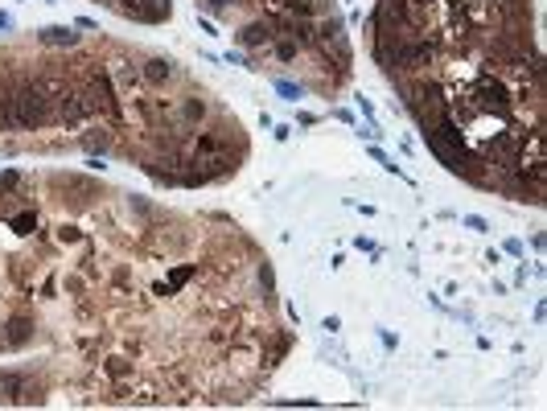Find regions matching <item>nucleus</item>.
I'll list each match as a JSON object with an SVG mask.
<instances>
[{
	"mask_svg": "<svg viewBox=\"0 0 547 411\" xmlns=\"http://www.w3.org/2000/svg\"><path fill=\"white\" fill-rule=\"evenodd\" d=\"M54 124V95H46L33 79H21L13 95V128H49Z\"/></svg>",
	"mask_w": 547,
	"mask_h": 411,
	"instance_id": "nucleus-1",
	"label": "nucleus"
},
{
	"mask_svg": "<svg viewBox=\"0 0 547 411\" xmlns=\"http://www.w3.org/2000/svg\"><path fill=\"white\" fill-rule=\"evenodd\" d=\"M235 42L247 49H268L276 42V21L272 17H264V21H247L239 33H235Z\"/></svg>",
	"mask_w": 547,
	"mask_h": 411,
	"instance_id": "nucleus-2",
	"label": "nucleus"
},
{
	"mask_svg": "<svg viewBox=\"0 0 547 411\" xmlns=\"http://www.w3.org/2000/svg\"><path fill=\"white\" fill-rule=\"evenodd\" d=\"M29 337H33V317H29V313H17V317L8 321V333L0 337V346H4V350H21V346H29Z\"/></svg>",
	"mask_w": 547,
	"mask_h": 411,
	"instance_id": "nucleus-3",
	"label": "nucleus"
},
{
	"mask_svg": "<svg viewBox=\"0 0 547 411\" xmlns=\"http://www.w3.org/2000/svg\"><path fill=\"white\" fill-rule=\"evenodd\" d=\"M173 74H177V66H173L169 58H148V62L140 66V79H144L148 87H165Z\"/></svg>",
	"mask_w": 547,
	"mask_h": 411,
	"instance_id": "nucleus-4",
	"label": "nucleus"
},
{
	"mask_svg": "<svg viewBox=\"0 0 547 411\" xmlns=\"http://www.w3.org/2000/svg\"><path fill=\"white\" fill-rule=\"evenodd\" d=\"M38 42H42V46H49V49H58V46H79V33H70L66 25H49V29H42V33H38Z\"/></svg>",
	"mask_w": 547,
	"mask_h": 411,
	"instance_id": "nucleus-5",
	"label": "nucleus"
},
{
	"mask_svg": "<svg viewBox=\"0 0 547 411\" xmlns=\"http://www.w3.org/2000/svg\"><path fill=\"white\" fill-rule=\"evenodd\" d=\"M177 115H182V124H198V120H206V99L189 95V99L182 103V111H177Z\"/></svg>",
	"mask_w": 547,
	"mask_h": 411,
	"instance_id": "nucleus-6",
	"label": "nucleus"
},
{
	"mask_svg": "<svg viewBox=\"0 0 547 411\" xmlns=\"http://www.w3.org/2000/svg\"><path fill=\"white\" fill-rule=\"evenodd\" d=\"M272 54L280 58V62H292V58L301 54V46H296V42H288V38H276V42H272Z\"/></svg>",
	"mask_w": 547,
	"mask_h": 411,
	"instance_id": "nucleus-7",
	"label": "nucleus"
},
{
	"mask_svg": "<svg viewBox=\"0 0 547 411\" xmlns=\"http://www.w3.org/2000/svg\"><path fill=\"white\" fill-rule=\"evenodd\" d=\"M189 275H193V268H189V264L173 268V272H169V284H161V292H173V288H182V284L189 280Z\"/></svg>",
	"mask_w": 547,
	"mask_h": 411,
	"instance_id": "nucleus-8",
	"label": "nucleus"
},
{
	"mask_svg": "<svg viewBox=\"0 0 547 411\" xmlns=\"http://www.w3.org/2000/svg\"><path fill=\"white\" fill-rule=\"evenodd\" d=\"M128 370H132V362H124V358H107V362H103V374H107V378H124Z\"/></svg>",
	"mask_w": 547,
	"mask_h": 411,
	"instance_id": "nucleus-9",
	"label": "nucleus"
},
{
	"mask_svg": "<svg viewBox=\"0 0 547 411\" xmlns=\"http://www.w3.org/2000/svg\"><path fill=\"white\" fill-rule=\"evenodd\" d=\"M206 13H214V17H230V8H235V0H198Z\"/></svg>",
	"mask_w": 547,
	"mask_h": 411,
	"instance_id": "nucleus-10",
	"label": "nucleus"
},
{
	"mask_svg": "<svg viewBox=\"0 0 547 411\" xmlns=\"http://www.w3.org/2000/svg\"><path fill=\"white\" fill-rule=\"evenodd\" d=\"M276 87L288 95V99H301V87H292V83H276Z\"/></svg>",
	"mask_w": 547,
	"mask_h": 411,
	"instance_id": "nucleus-11",
	"label": "nucleus"
},
{
	"mask_svg": "<svg viewBox=\"0 0 547 411\" xmlns=\"http://www.w3.org/2000/svg\"><path fill=\"white\" fill-rule=\"evenodd\" d=\"M465 227H473V230H486V223H482L477 214H465Z\"/></svg>",
	"mask_w": 547,
	"mask_h": 411,
	"instance_id": "nucleus-12",
	"label": "nucleus"
},
{
	"mask_svg": "<svg viewBox=\"0 0 547 411\" xmlns=\"http://www.w3.org/2000/svg\"><path fill=\"white\" fill-rule=\"evenodd\" d=\"M0 29H13V17H8V13H0Z\"/></svg>",
	"mask_w": 547,
	"mask_h": 411,
	"instance_id": "nucleus-13",
	"label": "nucleus"
},
{
	"mask_svg": "<svg viewBox=\"0 0 547 411\" xmlns=\"http://www.w3.org/2000/svg\"><path fill=\"white\" fill-rule=\"evenodd\" d=\"M99 4H111V8H116V0H99Z\"/></svg>",
	"mask_w": 547,
	"mask_h": 411,
	"instance_id": "nucleus-14",
	"label": "nucleus"
}]
</instances>
